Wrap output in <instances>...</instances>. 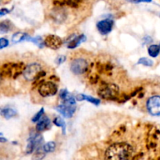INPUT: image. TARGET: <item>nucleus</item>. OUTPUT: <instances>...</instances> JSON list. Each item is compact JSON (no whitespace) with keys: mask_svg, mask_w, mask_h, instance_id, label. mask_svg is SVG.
<instances>
[{"mask_svg":"<svg viewBox=\"0 0 160 160\" xmlns=\"http://www.w3.org/2000/svg\"><path fill=\"white\" fill-rule=\"evenodd\" d=\"M45 156V152L42 149V148L39 147L36 149L35 153L33 155L32 160H42V158H44Z\"/></svg>","mask_w":160,"mask_h":160,"instance_id":"obj_15","label":"nucleus"},{"mask_svg":"<svg viewBox=\"0 0 160 160\" xmlns=\"http://www.w3.org/2000/svg\"><path fill=\"white\" fill-rule=\"evenodd\" d=\"M51 127V122L47 116H43L39 120L38 123L36 125V130L38 131H44L48 130Z\"/></svg>","mask_w":160,"mask_h":160,"instance_id":"obj_10","label":"nucleus"},{"mask_svg":"<svg viewBox=\"0 0 160 160\" xmlns=\"http://www.w3.org/2000/svg\"><path fill=\"white\" fill-rule=\"evenodd\" d=\"M42 149L44 150V151L45 153L47 152H53L56 149V144L53 141H50V142H48L45 144L42 147Z\"/></svg>","mask_w":160,"mask_h":160,"instance_id":"obj_17","label":"nucleus"},{"mask_svg":"<svg viewBox=\"0 0 160 160\" xmlns=\"http://www.w3.org/2000/svg\"><path fill=\"white\" fill-rule=\"evenodd\" d=\"M24 77L27 81H31L38 80L42 76L45 75V73L42 72V67L38 64H31L27 66L24 70Z\"/></svg>","mask_w":160,"mask_h":160,"instance_id":"obj_2","label":"nucleus"},{"mask_svg":"<svg viewBox=\"0 0 160 160\" xmlns=\"http://www.w3.org/2000/svg\"><path fill=\"white\" fill-rule=\"evenodd\" d=\"M7 140L5 137H0V142H6Z\"/></svg>","mask_w":160,"mask_h":160,"instance_id":"obj_29","label":"nucleus"},{"mask_svg":"<svg viewBox=\"0 0 160 160\" xmlns=\"http://www.w3.org/2000/svg\"><path fill=\"white\" fill-rule=\"evenodd\" d=\"M9 12H10V11H9L8 9H6V8L1 9H0V17H1V16H5V15L8 14Z\"/></svg>","mask_w":160,"mask_h":160,"instance_id":"obj_27","label":"nucleus"},{"mask_svg":"<svg viewBox=\"0 0 160 160\" xmlns=\"http://www.w3.org/2000/svg\"><path fill=\"white\" fill-rule=\"evenodd\" d=\"M8 45H9V41L7 39L5 38H0V49H2L3 48L7 47Z\"/></svg>","mask_w":160,"mask_h":160,"instance_id":"obj_24","label":"nucleus"},{"mask_svg":"<svg viewBox=\"0 0 160 160\" xmlns=\"http://www.w3.org/2000/svg\"><path fill=\"white\" fill-rule=\"evenodd\" d=\"M144 40H145V43H149L150 42H151V38L150 37H146L144 38Z\"/></svg>","mask_w":160,"mask_h":160,"instance_id":"obj_28","label":"nucleus"},{"mask_svg":"<svg viewBox=\"0 0 160 160\" xmlns=\"http://www.w3.org/2000/svg\"><path fill=\"white\" fill-rule=\"evenodd\" d=\"M147 109L152 116H160V96L151 97L146 103Z\"/></svg>","mask_w":160,"mask_h":160,"instance_id":"obj_6","label":"nucleus"},{"mask_svg":"<svg viewBox=\"0 0 160 160\" xmlns=\"http://www.w3.org/2000/svg\"><path fill=\"white\" fill-rule=\"evenodd\" d=\"M85 100L88 101L91 103L94 104L95 106H98L99 103H100V100L99 99H95V98H93V97L91 96H88V95H85Z\"/></svg>","mask_w":160,"mask_h":160,"instance_id":"obj_23","label":"nucleus"},{"mask_svg":"<svg viewBox=\"0 0 160 160\" xmlns=\"http://www.w3.org/2000/svg\"><path fill=\"white\" fill-rule=\"evenodd\" d=\"M131 3H141V2H151V0H127Z\"/></svg>","mask_w":160,"mask_h":160,"instance_id":"obj_26","label":"nucleus"},{"mask_svg":"<svg viewBox=\"0 0 160 160\" xmlns=\"http://www.w3.org/2000/svg\"><path fill=\"white\" fill-rule=\"evenodd\" d=\"M31 37L27 33L24 32H16L12 37V42L13 43H17L23 41H29Z\"/></svg>","mask_w":160,"mask_h":160,"instance_id":"obj_11","label":"nucleus"},{"mask_svg":"<svg viewBox=\"0 0 160 160\" xmlns=\"http://www.w3.org/2000/svg\"><path fill=\"white\" fill-rule=\"evenodd\" d=\"M137 64H142V65L146 66V67H151V66L153 65V62L151 61L150 59L144 57V58L140 59V60H138V62H137Z\"/></svg>","mask_w":160,"mask_h":160,"instance_id":"obj_19","label":"nucleus"},{"mask_svg":"<svg viewBox=\"0 0 160 160\" xmlns=\"http://www.w3.org/2000/svg\"><path fill=\"white\" fill-rule=\"evenodd\" d=\"M0 81H1V75H0Z\"/></svg>","mask_w":160,"mask_h":160,"instance_id":"obj_31","label":"nucleus"},{"mask_svg":"<svg viewBox=\"0 0 160 160\" xmlns=\"http://www.w3.org/2000/svg\"><path fill=\"white\" fill-rule=\"evenodd\" d=\"M0 135H2V134H1V133H0Z\"/></svg>","mask_w":160,"mask_h":160,"instance_id":"obj_33","label":"nucleus"},{"mask_svg":"<svg viewBox=\"0 0 160 160\" xmlns=\"http://www.w3.org/2000/svg\"><path fill=\"white\" fill-rule=\"evenodd\" d=\"M66 59H67V57H66L65 56H60L57 57V59L56 60V63L58 65H60V64H64V62L66 61Z\"/></svg>","mask_w":160,"mask_h":160,"instance_id":"obj_25","label":"nucleus"},{"mask_svg":"<svg viewBox=\"0 0 160 160\" xmlns=\"http://www.w3.org/2000/svg\"><path fill=\"white\" fill-rule=\"evenodd\" d=\"M86 41V37L84 35H81L78 36V37H74V39L70 41L69 44L67 45V47L69 49H74V48L78 47L81 42Z\"/></svg>","mask_w":160,"mask_h":160,"instance_id":"obj_12","label":"nucleus"},{"mask_svg":"<svg viewBox=\"0 0 160 160\" xmlns=\"http://www.w3.org/2000/svg\"><path fill=\"white\" fill-rule=\"evenodd\" d=\"M2 2V0H0V2Z\"/></svg>","mask_w":160,"mask_h":160,"instance_id":"obj_32","label":"nucleus"},{"mask_svg":"<svg viewBox=\"0 0 160 160\" xmlns=\"http://www.w3.org/2000/svg\"><path fill=\"white\" fill-rule=\"evenodd\" d=\"M53 123H55V125H56L57 127H60L63 129V133L65 134L66 132V123L65 121L64 120V119L61 117H56L53 120Z\"/></svg>","mask_w":160,"mask_h":160,"instance_id":"obj_16","label":"nucleus"},{"mask_svg":"<svg viewBox=\"0 0 160 160\" xmlns=\"http://www.w3.org/2000/svg\"><path fill=\"white\" fill-rule=\"evenodd\" d=\"M148 53L151 57H156L160 53V45H152L149 46L148 49Z\"/></svg>","mask_w":160,"mask_h":160,"instance_id":"obj_14","label":"nucleus"},{"mask_svg":"<svg viewBox=\"0 0 160 160\" xmlns=\"http://www.w3.org/2000/svg\"><path fill=\"white\" fill-rule=\"evenodd\" d=\"M60 98H61V99L64 101L67 100V99H68L69 98L72 97V95L69 93L68 91H67V89H64V90H62V91H60Z\"/></svg>","mask_w":160,"mask_h":160,"instance_id":"obj_21","label":"nucleus"},{"mask_svg":"<svg viewBox=\"0 0 160 160\" xmlns=\"http://www.w3.org/2000/svg\"><path fill=\"white\" fill-rule=\"evenodd\" d=\"M29 41L32 42L34 44H35L36 45H38V47H40V48L42 47L43 45H44V42H43L42 38V37H40V36H38V37L34 38H31L30 40H29Z\"/></svg>","mask_w":160,"mask_h":160,"instance_id":"obj_20","label":"nucleus"},{"mask_svg":"<svg viewBox=\"0 0 160 160\" xmlns=\"http://www.w3.org/2000/svg\"><path fill=\"white\" fill-rule=\"evenodd\" d=\"M16 115V111L14 109L9 107H5L2 108V114L1 116H2L3 117H5V119H10V118L13 117Z\"/></svg>","mask_w":160,"mask_h":160,"instance_id":"obj_13","label":"nucleus"},{"mask_svg":"<svg viewBox=\"0 0 160 160\" xmlns=\"http://www.w3.org/2000/svg\"><path fill=\"white\" fill-rule=\"evenodd\" d=\"M58 91L56 85L50 81H46L41 84L38 88V92L42 97L53 96Z\"/></svg>","mask_w":160,"mask_h":160,"instance_id":"obj_5","label":"nucleus"},{"mask_svg":"<svg viewBox=\"0 0 160 160\" xmlns=\"http://www.w3.org/2000/svg\"><path fill=\"white\" fill-rule=\"evenodd\" d=\"M62 44H63L62 39L58 36L53 35H48L44 41V45L46 47L54 50L60 49Z\"/></svg>","mask_w":160,"mask_h":160,"instance_id":"obj_8","label":"nucleus"},{"mask_svg":"<svg viewBox=\"0 0 160 160\" xmlns=\"http://www.w3.org/2000/svg\"><path fill=\"white\" fill-rule=\"evenodd\" d=\"M113 26V21L111 20L106 19L101 20L97 24V28L102 35H107L112 31Z\"/></svg>","mask_w":160,"mask_h":160,"instance_id":"obj_9","label":"nucleus"},{"mask_svg":"<svg viewBox=\"0 0 160 160\" xmlns=\"http://www.w3.org/2000/svg\"><path fill=\"white\" fill-rule=\"evenodd\" d=\"M8 21L0 23V34H5L10 31V24H7Z\"/></svg>","mask_w":160,"mask_h":160,"instance_id":"obj_18","label":"nucleus"},{"mask_svg":"<svg viewBox=\"0 0 160 160\" xmlns=\"http://www.w3.org/2000/svg\"><path fill=\"white\" fill-rule=\"evenodd\" d=\"M2 114V107H0V116Z\"/></svg>","mask_w":160,"mask_h":160,"instance_id":"obj_30","label":"nucleus"},{"mask_svg":"<svg viewBox=\"0 0 160 160\" xmlns=\"http://www.w3.org/2000/svg\"><path fill=\"white\" fill-rule=\"evenodd\" d=\"M43 113H44V108H42V109L38 111V113H36V114L34 116V117L32 118V122H34V123H36V122L38 121L42 117Z\"/></svg>","mask_w":160,"mask_h":160,"instance_id":"obj_22","label":"nucleus"},{"mask_svg":"<svg viewBox=\"0 0 160 160\" xmlns=\"http://www.w3.org/2000/svg\"><path fill=\"white\" fill-rule=\"evenodd\" d=\"M119 94V88L116 85H106L101 87L99 91V96L106 99H116Z\"/></svg>","mask_w":160,"mask_h":160,"instance_id":"obj_4","label":"nucleus"},{"mask_svg":"<svg viewBox=\"0 0 160 160\" xmlns=\"http://www.w3.org/2000/svg\"><path fill=\"white\" fill-rule=\"evenodd\" d=\"M133 151L132 146L127 143H115L106 150L105 160H130Z\"/></svg>","mask_w":160,"mask_h":160,"instance_id":"obj_1","label":"nucleus"},{"mask_svg":"<svg viewBox=\"0 0 160 160\" xmlns=\"http://www.w3.org/2000/svg\"><path fill=\"white\" fill-rule=\"evenodd\" d=\"M88 67V62L84 59H76L71 64V70L75 74H83Z\"/></svg>","mask_w":160,"mask_h":160,"instance_id":"obj_7","label":"nucleus"},{"mask_svg":"<svg viewBox=\"0 0 160 160\" xmlns=\"http://www.w3.org/2000/svg\"><path fill=\"white\" fill-rule=\"evenodd\" d=\"M56 109L59 113H61L65 117H72L76 110L75 99L73 97H71L67 100H64V103L60 104V106H57Z\"/></svg>","mask_w":160,"mask_h":160,"instance_id":"obj_3","label":"nucleus"}]
</instances>
